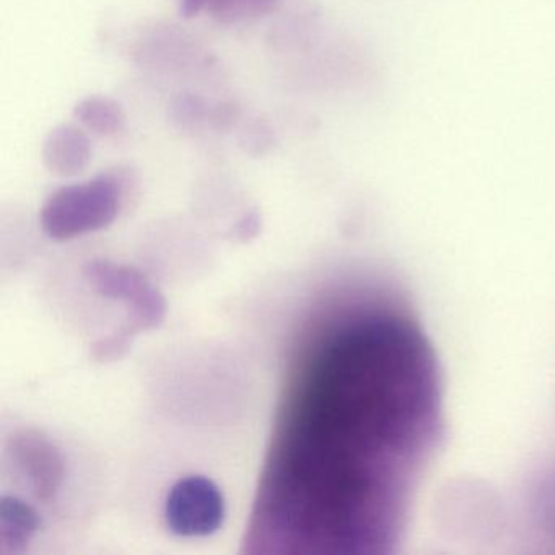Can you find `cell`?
<instances>
[{
    "label": "cell",
    "mask_w": 555,
    "mask_h": 555,
    "mask_svg": "<svg viewBox=\"0 0 555 555\" xmlns=\"http://www.w3.org/2000/svg\"><path fill=\"white\" fill-rule=\"evenodd\" d=\"M125 193L121 171H106L87 183L61 188L41 209V229L60 242L99 232L115 222Z\"/></svg>",
    "instance_id": "cell-1"
},
{
    "label": "cell",
    "mask_w": 555,
    "mask_h": 555,
    "mask_svg": "<svg viewBox=\"0 0 555 555\" xmlns=\"http://www.w3.org/2000/svg\"><path fill=\"white\" fill-rule=\"evenodd\" d=\"M83 275L96 294L125 305L122 326L134 336L141 331L155 330L165 320L164 295L135 269L96 259L83 266Z\"/></svg>",
    "instance_id": "cell-2"
},
{
    "label": "cell",
    "mask_w": 555,
    "mask_h": 555,
    "mask_svg": "<svg viewBox=\"0 0 555 555\" xmlns=\"http://www.w3.org/2000/svg\"><path fill=\"white\" fill-rule=\"evenodd\" d=\"M225 503L219 487L203 476H190L171 487L165 518L171 532L184 538L209 535L222 526Z\"/></svg>",
    "instance_id": "cell-3"
},
{
    "label": "cell",
    "mask_w": 555,
    "mask_h": 555,
    "mask_svg": "<svg viewBox=\"0 0 555 555\" xmlns=\"http://www.w3.org/2000/svg\"><path fill=\"white\" fill-rule=\"evenodd\" d=\"M15 460L28 477L35 495L51 500L63 480V460L56 448L40 435H25L15 441Z\"/></svg>",
    "instance_id": "cell-4"
},
{
    "label": "cell",
    "mask_w": 555,
    "mask_h": 555,
    "mask_svg": "<svg viewBox=\"0 0 555 555\" xmlns=\"http://www.w3.org/2000/svg\"><path fill=\"white\" fill-rule=\"evenodd\" d=\"M43 160L48 170L60 177L82 173L92 160L89 135L77 126H57L44 142Z\"/></svg>",
    "instance_id": "cell-5"
},
{
    "label": "cell",
    "mask_w": 555,
    "mask_h": 555,
    "mask_svg": "<svg viewBox=\"0 0 555 555\" xmlns=\"http://www.w3.org/2000/svg\"><path fill=\"white\" fill-rule=\"evenodd\" d=\"M40 526L41 519L34 506L18 496H2L0 500V552L2 554H22Z\"/></svg>",
    "instance_id": "cell-6"
},
{
    "label": "cell",
    "mask_w": 555,
    "mask_h": 555,
    "mask_svg": "<svg viewBox=\"0 0 555 555\" xmlns=\"http://www.w3.org/2000/svg\"><path fill=\"white\" fill-rule=\"evenodd\" d=\"M281 0H180V12L186 18L209 12L222 24H240L271 14Z\"/></svg>",
    "instance_id": "cell-7"
},
{
    "label": "cell",
    "mask_w": 555,
    "mask_h": 555,
    "mask_svg": "<svg viewBox=\"0 0 555 555\" xmlns=\"http://www.w3.org/2000/svg\"><path fill=\"white\" fill-rule=\"evenodd\" d=\"M76 118L82 122L83 128L99 135L119 134L126 126V115L121 106L105 96H89L77 103Z\"/></svg>",
    "instance_id": "cell-8"
}]
</instances>
